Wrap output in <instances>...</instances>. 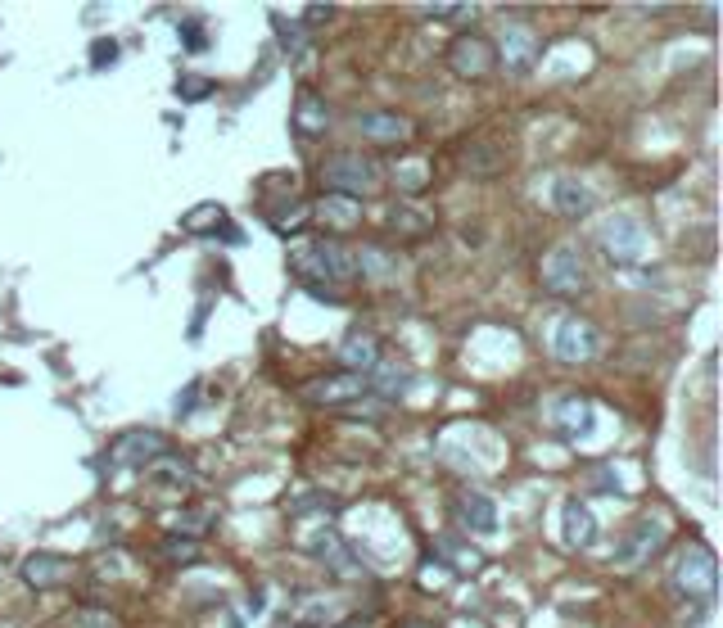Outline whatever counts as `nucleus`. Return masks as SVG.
<instances>
[{
	"label": "nucleus",
	"instance_id": "f257e3e1",
	"mask_svg": "<svg viewBox=\"0 0 723 628\" xmlns=\"http://www.w3.org/2000/svg\"><path fill=\"white\" fill-rule=\"evenodd\" d=\"M669 588L683 601H696V606H714V588H719V565H714V552L705 543H687L683 552L674 556V570H669Z\"/></svg>",
	"mask_w": 723,
	"mask_h": 628
},
{
	"label": "nucleus",
	"instance_id": "0eeeda50",
	"mask_svg": "<svg viewBox=\"0 0 723 628\" xmlns=\"http://www.w3.org/2000/svg\"><path fill=\"white\" fill-rule=\"evenodd\" d=\"M665 520H638V525L629 529V534H624V543L615 547V565H620V570H638V565H647L651 556L660 552V547H665Z\"/></svg>",
	"mask_w": 723,
	"mask_h": 628
},
{
	"label": "nucleus",
	"instance_id": "2eb2a0df",
	"mask_svg": "<svg viewBox=\"0 0 723 628\" xmlns=\"http://www.w3.org/2000/svg\"><path fill=\"white\" fill-rule=\"evenodd\" d=\"M290 127H294V136H303V141H321V136H326V127H330L326 100H321L317 91H299L294 113H290Z\"/></svg>",
	"mask_w": 723,
	"mask_h": 628
},
{
	"label": "nucleus",
	"instance_id": "9b49d317",
	"mask_svg": "<svg viewBox=\"0 0 723 628\" xmlns=\"http://www.w3.org/2000/svg\"><path fill=\"white\" fill-rule=\"evenodd\" d=\"M552 353L561 357V362H592V357H597V330L579 317H565L552 335Z\"/></svg>",
	"mask_w": 723,
	"mask_h": 628
},
{
	"label": "nucleus",
	"instance_id": "412c9836",
	"mask_svg": "<svg viewBox=\"0 0 723 628\" xmlns=\"http://www.w3.org/2000/svg\"><path fill=\"white\" fill-rule=\"evenodd\" d=\"M565 543L570 547H592L597 543V520H592V511L583 507L579 497L565 502Z\"/></svg>",
	"mask_w": 723,
	"mask_h": 628
},
{
	"label": "nucleus",
	"instance_id": "473e14b6",
	"mask_svg": "<svg viewBox=\"0 0 723 628\" xmlns=\"http://www.w3.org/2000/svg\"><path fill=\"white\" fill-rule=\"evenodd\" d=\"M91 59H95V68H109L113 59H118V46L100 37V41H95V46H91Z\"/></svg>",
	"mask_w": 723,
	"mask_h": 628
},
{
	"label": "nucleus",
	"instance_id": "c85d7f7f",
	"mask_svg": "<svg viewBox=\"0 0 723 628\" xmlns=\"http://www.w3.org/2000/svg\"><path fill=\"white\" fill-rule=\"evenodd\" d=\"M163 556H168V561H177V565H190V561H199V543H195V538L172 534V538H163Z\"/></svg>",
	"mask_w": 723,
	"mask_h": 628
},
{
	"label": "nucleus",
	"instance_id": "c756f323",
	"mask_svg": "<svg viewBox=\"0 0 723 628\" xmlns=\"http://www.w3.org/2000/svg\"><path fill=\"white\" fill-rule=\"evenodd\" d=\"M425 186H430V168H425V163H407V168L398 172V190H407V195H421Z\"/></svg>",
	"mask_w": 723,
	"mask_h": 628
},
{
	"label": "nucleus",
	"instance_id": "72a5a7b5",
	"mask_svg": "<svg viewBox=\"0 0 723 628\" xmlns=\"http://www.w3.org/2000/svg\"><path fill=\"white\" fill-rule=\"evenodd\" d=\"M73 628H113V619L100 615V610H82V615L73 619Z\"/></svg>",
	"mask_w": 723,
	"mask_h": 628
},
{
	"label": "nucleus",
	"instance_id": "20e7f679",
	"mask_svg": "<svg viewBox=\"0 0 723 628\" xmlns=\"http://www.w3.org/2000/svg\"><path fill=\"white\" fill-rule=\"evenodd\" d=\"M448 68L457 77H466V82H484V77L498 68V50H493L489 37H479V32H461L448 46Z\"/></svg>",
	"mask_w": 723,
	"mask_h": 628
},
{
	"label": "nucleus",
	"instance_id": "6e6552de",
	"mask_svg": "<svg viewBox=\"0 0 723 628\" xmlns=\"http://www.w3.org/2000/svg\"><path fill=\"white\" fill-rule=\"evenodd\" d=\"M498 50V64H507L511 73H529V68L538 64V55H543V37H538L529 23H507V32H502V46Z\"/></svg>",
	"mask_w": 723,
	"mask_h": 628
},
{
	"label": "nucleus",
	"instance_id": "4be33fe9",
	"mask_svg": "<svg viewBox=\"0 0 723 628\" xmlns=\"http://www.w3.org/2000/svg\"><path fill=\"white\" fill-rule=\"evenodd\" d=\"M317 217H321V222H330L335 231H353V226L362 222V208H357V199L326 195V199L317 204Z\"/></svg>",
	"mask_w": 723,
	"mask_h": 628
},
{
	"label": "nucleus",
	"instance_id": "39448f33",
	"mask_svg": "<svg viewBox=\"0 0 723 628\" xmlns=\"http://www.w3.org/2000/svg\"><path fill=\"white\" fill-rule=\"evenodd\" d=\"M109 457L113 466H154L159 457H172V443L159 430H127L109 443Z\"/></svg>",
	"mask_w": 723,
	"mask_h": 628
},
{
	"label": "nucleus",
	"instance_id": "a878e982",
	"mask_svg": "<svg viewBox=\"0 0 723 628\" xmlns=\"http://www.w3.org/2000/svg\"><path fill=\"white\" fill-rule=\"evenodd\" d=\"M213 91H217L213 77H195V73H181V77H177V95H181V100H190V104L208 100Z\"/></svg>",
	"mask_w": 723,
	"mask_h": 628
},
{
	"label": "nucleus",
	"instance_id": "f704fd0d",
	"mask_svg": "<svg viewBox=\"0 0 723 628\" xmlns=\"http://www.w3.org/2000/svg\"><path fill=\"white\" fill-rule=\"evenodd\" d=\"M199 28H204V23H186V46H190V50H204V46H208V37H204Z\"/></svg>",
	"mask_w": 723,
	"mask_h": 628
},
{
	"label": "nucleus",
	"instance_id": "4468645a",
	"mask_svg": "<svg viewBox=\"0 0 723 628\" xmlns=\"http://www.w3.org/2000/svg\"><path fill=\"white\" fill-rule=\"evenodd\" d=\"M73 579V561L59 552H32L28 561H23V583L37 592L46 588H64V583Z\"/></svg>",
	"mask_w": 723,
	"mask_h": 628
},
{
	"label": "nucleus",
	"instance_id": "7ed1b4c3",
	"mask_svg": "<svg viewBox=\"0 0 723 628\" xmlns=\"http://www.w3.org/2000/svg\"><path fill=\"white\" fill-rule=\"evenodd\" d=\"M321 186L330 195H344V199H357V195H371L380 186V168L362 154H330L321 163Z\"/></svg>",
	"mask_w": 723,
	"mask_h": 628
},
{
	"label": "nucleus",
	"instance_id": "dca6fc26",
	"mask_svg": "<svg viewBox=\"0 0 723 628\" xmlns=\"http://www.w3.org/2000/svg\"><path fill=\"white\" fill-rule=\"evenodd\" d=\"M339 366H344V375H362V371H376L380 366V344L376 335H362V330H353V335L339 344Z\"/></svg>",
	"mask_w": 723,
	"mask_h": 628
},
{
	"label": "nucleus",
	"instance_id": "f8f14e48",
	"mask_svg": "<svg viewBox=\"0 0 723 628\" xmlns=\"http://www.w3.org/2000/svg\"><path fill=\"white\" fill-rule=\"evenodd\" d=\"M303 547H308V552L317 556L326 570H335L339 579H353V574H357L353 552L344 547V538H339L335 529H312V534H303Z\"/></svg>",
	"mask_w": 723,
	"mask_h": 628
},
{
	"label": "nucleus",
	"instance_id": "4c0bfd02",
	"mask_svg": "<svg viewBox=\"0 0 723 628\" xmlns=\"http://www.w3.org/2000/svg\"><path fill=\"white\" fill-rule=\"evenodd\" d=\"M276 628H290V624H276Z\"/></svg>",
	"mask_w": 723,
	"mask_h": 628
},
{
	"label": "nucleus",
	"instance_id": "9d476101",
	"mask_svg": "<svg viewBox=\"0 0 723 628\" xmlns=\"http://www.w3.org/2000/svg\"><path fill=\"white\" fill-rule=\"evenodd\" d=\"M601 249H606L611 263H638L642 249H647V235H642V226L633 222V217L620 213L601 226Z\"/></svg>",
	"mask_w": 723,
	"mask_h": 628
},
{
	"label": "nucleus",
	"instance_id": "393cba45",
	"mask_svg": "<svg viewBox=\"0 0 723 628\" xmlns=\"http://www.w3.org/2000/svg\"><path fill=\"white\" fill-rule=\"evenodd\" d=\"M222 217H226V213H222V208H217V204H199L195 213H186V217H181V231H186V235H204V231H217V226H222Z\"/></svg>",
	"mask_w": 723,
	"mask_h": 628
},
{
	"label": "nucleus",
	"instance_id": "f03ea898",
	"mask_svg": "<svg viewBox=\"0 0 723 628\" xmlns=\"http://www.w3.org/2000/svg\"><path fill=\"white\" fill-rule=\"evenodd\" d=\"M290 267L312 281H353L357 276V258L348 254L339 240H317V244H299L290 254Z\"/></svg>",
	"mask_w": 723,
	"mask_h": 628
},
{
	"label": "nucleus",
	"instance_id": "6ab92c4d",
	"mask_svg": "<svg viewBox=\"0 0 723 628\" xmlns=\"http://www.w3.org/2000/svg\"><path fill=\"white\" fill-rule=\"evenodd\" d=\"M434 556H439V561H448L452 574H475V570H484V556H479L470 543H461L457 534L434 538Z\"/></svg>",
	"mask_w": 723,
	"mask_h": 628
},
{
	"label": "nucleus",
	"instance_id": "f3484780",
	"mask_svg": "<svg viewBox=\"0 0 723 628\" xmlns=\"http://www.w3.org/2000/svg\"><path fill=\"white\" fill-rule=\"evenodd\" d=\"M552 425L565 434V439H583V434L592 430V403L583 394L561 398V403H556V412H552Z\"/></svg>",
	"mask_w": 723,
	"mask_h": 628
},
{
	"label": "nucleus",
	"instance_id": "2f4dec72",
	"mask_svg": "<svg viewBox=\"0 0 723 628\" xmlns=\"http://www.w3.org/2000/svg\"><path fill=\"white\" fill-rule=\"evenodd\" d=\"M357 267H367L371 276H389L394 272V258H385L380 249H362V258H357Z\"/></svg>",
	"mask_w": 723,
	"mask_h": 628
},
{
	"label": "nucleus",
	"instance_id": "e433bc0d",
	"mask_svg": "<svg viewBox=\"0 0 723 628\" xmlns=\"http://www.w3.org/2000/svg\"><path fill=\"white\" fill-rule=\"evenodd\" d=\"M398 628H439V624H425V619H412V624H398Z\"/></svg>",
	"mask_w": 723,
	"mask_h": 628
},
{
	"label": "nucleus",
	"instance_id": "ddd939ff",
	"mask_svg": "<svg viewBox=\"0 0 723 628\" xmlns=\"http://www.w3.org/2000/svg\"><path fill=\"white\" fill-rule=\"evenodd\" d=\"M190 484L195 479H190V470L177 457H159L154 466H145V488L159 493V502H181L190 493Z\"/></svg>",
	"mask_w": 723,
	"mask_h": 628
},
{
	"label": "nucleus",
	"instance_id": "bb28decb",
	"mask_svg": "<svg viewBox=\"0 0 723 628\" xmlns=\"http://www.w3.org/2000/svg\"><path fill=\"white\" fill-rule=\"evenodd\" d=\"M285 208H290V213H272V226H276L281 235L303 231V226L312 222V208H308V204H285Z\"/></svg>",
	"mask_w": 723,
	"mask_h": 628
},
{
	"label": "nucleus",
	"instance_id": "c9c22d12",
	"mask_svg": "<svg viewBox=\"0 0 723 628\" xmlns=\"http://www.w3.org/2000/svg\"><path fill=\"white\" fill-rule=\"evenodd\" d=\"M330 19V5H308V23H321Z\"/></svg>",
	"mask_w": 723,
	"mask_h": 628
},
{
	"label": "nucleus",
	"instance_id": "1a4fd4ad",
	"mask_svg": "<svg viewBox=\"0 0 723 628\" xmlns=\"http://www.w3.org/2000/svg\"><path fill=\"white\" fill-rule=\"evenodd\" d=\"M299 394H303V403H312V407H348L367 394V385H362V375H317Z\"/></svg>",
	"mask_w": 723,
	"mask_h": 628
},
{
	"label": "nucleus",
	"instance_id": "a211bd4d",
	"mask_svg": "<svg viewBox=\"0 0 723 628\" xmlns=\"http://www.w3.org/2000/svg\"><path fill=\"white\" fill-rule=\"evenodd\" d=\"M357 127H362V136H371L376 145H403L407 132H412V122L398 118V113H362Z\"/></svg>",
	"mask_w": 723,
	"mask_h": 628
},
{
	"label": "nucleus",
	"instance_id": "b1692460",
	"mask_svg": "<svg viewBox=\"0 0 723 628\" xmlns=\"http://www.w3.org/2000/svg\"><path fill=\"white\" fill-rule=\"evenodd\" d=\"M552 199H556V208H561L565 217H579V213H588V204H592V195H588V190H583L574 177H561V181H556Z\"/></svg>",
	"mask_w": 723,
	"mask_h": 628
},
{
	"label": "nucleus",
	"instance_id": "423d86ee",
	"mask_svg": "<svg viewBox=\"0 0 723 628\" xmlns=\"http://www.w3.org/2000/svg\"><path fill=\"white\" fill-rule=\"evenodd\" d=\"M538 276H543V290L547 294H579L583 290V258L574 244H561V249H552V254L543 258V267H538Z\"/></svg>",
	"mask_w": 723,
	"mask_h": 628
},
{
	"label": "nucleus",
	"instance_id": "cd10ccee",
	"mask_svg": "<svg viewBox=\"0 0 723 628\" xmlns=\"http://www.w3.org/2000/svg\"><path fill=\"white\" fill-rule=\"evenodd\" d=\"M425 19H439V23H470L475 19V5H421Z\"/></svg>",
	"mask_w": 723,
	"mask_h": 628
},
{
	"label": "nucleus",
	"instance_id": "7c9ffc66",
	"mask_svg": "<svg viewBox=\"0 0 723 628\" xmlns=\"http://www.w3.org/2000/svg\"><path fill=\"white\" fill-rule=\"evenodd\" d=\"M466 168L475 172V177H493V172H498V154H489V150H466Z\"/></svg>",
	"mask_w": 723,
	"mask_h": 628
},
{
	"label": "nucleus",
	"instance_id": "5701e85b",
	"mask_svg": "<svg viewBox=\"0 0 723 628\" xmlns=\"http://www.w3.org/2000/svg\"><path fill=\"white\" fill-rule=\"evenodd\" d=\"M385 222H389V231H398L403 240H416V235H430L434 231V217L430 213H416V208H389L385 213Z\"/></svg>",
	"mask_w": 723,
	"mask_h": 628
},
{
	"label": "nucleus",
	"instance_id": "aec40b11",
	"mask_svg": "<svg viewBox=\"0 0 723 628\" xmlns=\"http://www.w3.org/2000/svg\"><path fill=\"white\" fill-rule=\"evenodd\" d=\"M457 516L466 520L475 534H489L498 525V507H493V497L484 493H457Z\"/></svg>",
	"mask_w": 723,
	"mask_h": 628
}]
</instances>
